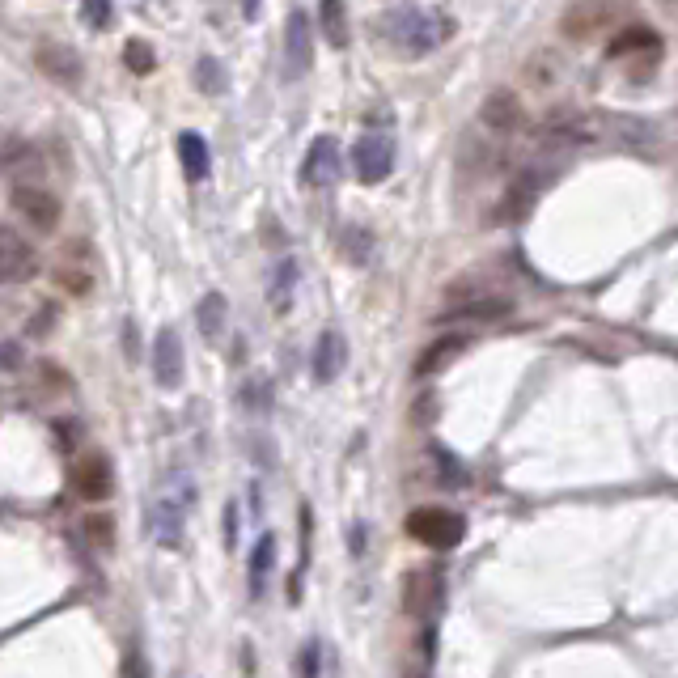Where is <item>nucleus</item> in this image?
<instances>
[{
  "instance_id": "f257e3e1",
  "label": "nucleus",
  "mask_w": 678,
  "mask_h": 678,
  "mask_svg": "<svg viewBox=\"0 0 678 678\" xmlns=\"http://www.w3.org/2000/svg\"><path fill=\"white\" fill-rule=\"evenodd\" d=\"M454 17L441 9H424V5H390L373 17V34L399 56H428L441 43L454 39Z\"/></svg>"
},
{
  "instance_id": "f03ea898",
  "label": "nucleus",
  "mask_w": 678,
  "mask_h": 678,
  "mask_svg": "<svg viewBox=\"0 0 678 678\" xmlns=\"http://www.w3.org/2000/svg\"><path fill=\"white\" fill-rule=\"evenodd\" d=\"M513 314V297L492 293L475 276L450 284V306L437 314V323H501Z\"/></svg>"
},
{
  "instance_id": "7ed1b4c3",
  "label": "nucleus",
  "mask_w": 678,
  "mask_h": 678,
  "mask_svg": "<svg viewBox=\"0 0 678 678\" xmlns=\"http://www.w3.org/2000/svg\"><path fill=\"white\" fill-rule=\"evenodd\" d=\"M195 501V488H191V479L183 475H174L170 479V488L157 496L153 509H149V530H153V539L157 547H183V534H187V509Z\"/></svg>"
},
{
  "instance_id": "20e7f679",
  "label": "nucleus",
  "mask_w": 678,
  "mask_h": 678,
  "mask_svg": "<svg viewBox=\"0 0 678 678\" xmlns=\"http://www.w3.org/2000/svg\"><path fill=\"white\" fill-rule=\"evenodd\" d=\"M407 534L416 543L433 547V551H454L462 539H467V517L458 509H445V505H420L407 513Z\"/></svg>"
},
{
  "instance_id": "39448f33",
  "label": "nucleus",
  "mask_w": 678,
  "mask_h": 678,
  "mask_svg": "<svg viewBox=\"0 0 678 678\" xmlns=\"http://www.w3.org/2000/svg\"><path fill=\"white\" fill-rule=\"evenodd\" d=\"M352 170L365 187H378L395 170V136L390 132H365L352 145Z\"/></svg>"
},
{
  "instance_id": "423d86ee",
  "label": "nucleus",
  "mask_w": 678,
  "mask_h": 678,
  "mask_svg": "<svg viewBox=\"0 0 678 678\" xmlns=\"http://www.w3.org/2000/svg\"><path fill=\"white\" fill-rule=\"evenodd\" d=\"M94 276H98V255L94 246L85 238H73L60 251V263H56V284L68 293V297H89L94 289Z\"/></svg>"
},
{
  "instance_id": "0eeeda50",
  "label": "nucleus",
  "mask_w": 678,
  "mask_h": 678,
  "mask_svg": "<svg viewBox=\"0 0 678 678\" xmlns=\"http://www.w3.org/2000/svg\"><path fill=\"white\" fill-rule=\"evenodd\" d=\"M9 200H13V212L34 229V234H51V229L60 225V212H64V208H60L56 195H51L47 187H39V183L13 187Z\"/></svg>"
},
{
  "instance_id": "6e6552de",
  "label": "nucleus",
  "mask_w": 678,
  "mask_h": 678,
  "mask_svg": "<svg viewBox=\"0 0 678 678\" xmlns=\"http://www.w3.org/2000/svg\"><path fill=\"white\" fill-rule=\"evenodd\" d=\"M34 68H39L47 81L64 85V89H77L85 81L81 56L68 43H60V39H39V43H34Z\"/></svg>"
},
{
  "instance_id": "1a4fd4ad",
  "label": "nucleus",
  "mask_w": 678,
  "mask_h": 678,
  "mask_svg": "<svg viewBox=\"0 0 678 678\" xmlns=\"http://www.w3.org/2000/svg\"><path fill=\"white\" fill-rule=\"evenodd\" d=\"M314 64V22L306 9H289L284 17V77L297 81L301 73H310Z\"/></svg>"
},
{
  "instance_id": "9d476101",
  "label": "nucleus",
  "mask_w": 678,
  "mask_h": 678,
  "mask_svg": "<svg viewBox=\"0 0 678 678\" xmlns=\"http://www.w3.org/2000/svg\"><path fill=\"white\" fill-rule=\"evenodd\" d=\"M73 492L89 505H102L115 492V475H111V458L106 454H81L73 462Z\"/></svg>"
},
{
  "instance_id": "9b49d317",
  "label": "nucleus",
  "mask_w": 678,
  "mask_h": 678,
  "mask_svg": "<svg viewBox=\"0 0 678 678\" xmlns=\"http://www.w3.org/2000/svg\"><path fill=\"white\" fill-rule=\"evenodd\" d=\"M153 378L162 390H178L187 378V352H183V339H178V331L162 327L153 339Z\"/></svg>"
},
{
  "instance_id": "f8f14e48",
  "label": "nucleus",
  "mask_w": 678,
  "mask_h": 678,
  "mask_svg": "<svg viewBox=\"0 0 678 678\" xmlns=\"http://www.w3.org/2000/svg\"><path fill=\"white\" fill-rule=\"evenodd\" d=\"M479 123L496 136H513L526 128V106L517 102V94H509V89H492L484 106H479Z\"/></svg>"
},
{
  "instance_id": "ddd939ff",
  "label": "nucleus",
  "mask_w": 678,
  "mask_h": 678,
  "mask_svg": "<svg viewBox=\"0 0 678 678\" xmlns=\"http://www.w3.org/2000/svg\"><path fill=\"white\" fill-rule=\"evenodd\" d=\"M0 272H5V284H22L39 272V255L34 246L17 234V229H0Z\"/></svg>"
},
{
  "instance_id": "4468645a",
  "label": "nucleus",
  "mask_w": 678,
  "mask_h": 678,
  "mask_svg": "<svg viewBox=\"0 0 678 678\" xmlns=\"http://www.w3.org/2000/svg\"><path fill=\"white\" fill-rule=\"evenodd\" d=\"M445 602V585L433 568H412V573L403 577V606L407 615H433L437 606Z\"/></svg>"
},
{
  "instance_id": "2eb2a0df",
  "label": "nucleus",
  "mask_w": 678,
  "mask_h": 678,
  "mask_svg": "<svg viewBox=\"0 0 678 678\" xmlns=\"http://www.w3.org/2000/svg\"><path fill=\"white\" fill-rule=\"evenodd\" d=\"M547 178L539 174V166H526V170H517L509 178V187H505V200H501V221H522L526 212L534 208V200H539V191H543Z\"/></svg>"
},
{
  "instance_id": "dca6fc26",
  "label": "nucleus",
  "mask_w": 678,
  "mask_h": 678,
  "mask_svg": "<svg viewBox=\"0 0 678 678\" xmlns=\"http://www.w3.org/2000/svg\"><path fill=\"white\" fill-rule=\"evenodd\" d=\"M339 178V140L335 136H314L301 162V183L306 187H331Z\"/></svg>"
},
{
  "instance_id": "f3484780",
  "label": "nucleus",
  "mask_w": 678,
  "mask_h": 678,
  "mask_svg": "<svg viewBox=\"0 0 678 678\" xmlns=\"http://www.w3.org/2000/svg\"><path fill=\"white\" fill-rule=\"evenodd\" d=\"M344 365H348V344H344V335H339V331H323V335L314 339V352H310L314 382H318V386L335 382L339 373H344Z\"/></svg>"
},
{
  "instance_id": "a211bd4d",
  "label": "nucleus",
  "mask_w": 678,
  "mask_h": 678,
  "mask_svg": "<svg viewBox=\"0 0 678 678\" xmlns=\"http://www.w3.org/2000/svg\"><path fill=\"white\" fill-rule=\"evenodd\" d=\"M467 331H454V335H441V339H433L420 356H416V378H433V373H441V369H450L462 352H467Z\"/></svg>"
},
{
  "instance_id": "6ab92c4d",
  "label": "nucleus",
  "mask_w": 678,
  "mask_h": 678,
  "mask_svg": "<svg viewBox=\"0 0 678 678\" xmlns=\"http://www.w3.org/2000/svg\"><path fill=\"white\" fill-rule=\"evenodd\" d=\"M636 51H640V56H645V51H649V56H662V39H657L653 26H628V30L619 34V39H611L606 56L623 60V56H636Z\"/></svg>"
},
{
  "instance_id": "aec40b11",
  "label": "nucleus",
  "mask_w": 678,
  "mask_h": 678,
  "mask_svg": "<svg viewBox=\"0 0 678 678\" xmlns=\"http://www.w3.org/2000/svg\"><path fill=\"white\" fill-rule=\"evenodd\" d=\"M606 22H611V9L606 5H573V9H564V17H560L568 39H590V34H598Z\"/></svg>"
},
{
  "instance_id": "412c9836",
  "label": "nucleus",
  "mask_w": 678,
  "mask_h": 678,
  "mask_svg": "<svg viewBox=\"0 0 678 678\" xmlns=\"http://www.w3.org/2000/svg\"><path fill=\"white\" fill-rule=\"evenodd\" d=\"M5 170H9V178H13V187H22L26 174H30V178L43 174V157H39V149H34V145H26V140L9 136V140H5Z\"/></svg>"
},
{
  "instance_id": "4be33fe9",
  "label": "nucleus",
  "mask_w": 678,
  "mask_h": 678,
  "mask_svg": "<svg viewBox=\"0 0 678 678\" xmlns=\"http://www.w3.org/2000/svg\"><path fill=\"white\" fill-rule=\"evenodd\" d=\"M297 280H301L297 259L284 255V259L272 267V280H267V297H272L276 314H289V310H293V289H297Z\"/></svg>"
},
{
  "instance_id": "5701e85b",
  "label": "nucleus",
  "mask_w": 678,
  "mask_h": 678,
  "mask_svg": "<svg viewBox=\"0 0 678 678\" xmlns=\"http://www.w3.org/2000/svg\"><path fill=\"white\" fill-rule=\"evenodd\" d=\"M178 162H183V174L191 183H200L212 170V153H208V140L200 132H183L178 136Z\"/></svg>"
},
{
  "instance_id": "b1692460",
  "label": "nucleus",
  "mask_w": 678,
  "mask_h": 678,
  "mask_svg": "<svg viewBox=\"0 0 678 678\" xmlns=\"http://www.w3.org/2000/svg\"><path fill=\"white\" fill-rule=\"evenodd\" d=\"M225 318H229V301H225V293H217V289L204 293V297H200V310H195V323H200L204 339H221Z\"/></svg>"
},
{
  "instance_id": "393cba45",
  "label": "nucleus",
  "mask_w": 678,
  "mask_h": 678,
  "mask_svg": "<svg viewBox=\"0 0 678 678\" xmlns=\"http://www.w3.org/2000/svg\"><path fill=\"white\" fill-rule=\"evenodd\" d=\"M335 246L348 255V263L365 267L369 251H373V234H369V229H361V225H344V229H339V238H335Z\"/></svg>"
},
{
  "instance_id": "a878e982",
  "label": "nucleus",
  "mask_w": 678,
  "mask_h": 678,
  "mask_svg": "<svg viewBox=\"0 0 678 678\" xmlns=\"http://www.w3.org/2000/svg\"><path fill=\"white\" fill-rule=\"evenodd\" d=\"M272 564H276V539L272 534H259V543L251 551V594L255 598L263 594V581H267V573H272Z\"/></svg>"
},
{
  "instance_id": "bb28decb",
  "label": "nucleus",
  "mask_w": 678,
  "mask_h": 678,
  "mask_svg": "<svg viewBox=\"0 0 678 678\" xmlns=\"http://www.w3.org/2000/svg\"><path fill=\"white\" fill-rule=\"evenodd\" d=\"M318 22H323V34L331 47H348V9L339 5V0H327V5L318 9Z\"/></svg>"
},
{
  "instance_id": "cd10ccee",
  "label": "nucleus",
  "mask_w": 678,
  "mask_h": 678,
  "mask_svg": "<svg viewBox=\"0 0 678 678\" xmlns=\"http://www.w3.org/2000/svg\"><path fill=\"white\" fill-rule=\"evenodd\" d=\"M123 64H128L136 77H149L153 68H157V56H153V47L145 39H128V43H123Z\"/></svg>"
},
{
  "instance_id": "c85d7f7f",
  "label": "nucleus",
  "mask_w": 678,
  "mask_h": 678,
  "mask_svg": "<svg viewBox=\"0 0 678 678\" xmlns=\"http://www.w3.org/2000/svg\"><path fill=\"white\" fill-rule=\"evenodd\" d=\"M85 539L102 551H111L115 547V517L111 513H89L85 517Z\"/></svg>"
},
{
  "instance_id": "c756f323",
  "label": "nucleus",
  "mask_w": 678,
  "mask_h": 678,
  "mask_svg": "<svg viewBox=\"0 0 678 678\" xmlns=\"http://www.w3.org/2000/svg\"><path fill=\"white\" fill-rule=\"evenodd\" d=\"M195 85H200L204 94H225V68H221V60L204 56L200 64H195Z\"/></svg>"
},
{
  "instance_id": "7c9ffc66",
  "label": "nucleus",
  "mask_w": 678,
  "mask_h": 678,
  "mask_svg": "<svg viewBox=\"0 0 678 678\" xmlns=\"http://www.w3.org/2000/svg\"><path fill=\"white\" fill-rule=\"evenodd\" d=\"M242 403L251 407V412H267V407H272V382L246 378V382H242Z\"/></svg>"
},
{
  "instance_id": "2f4dec72",
  "label": "nucleus",
  "mask_w": 678,
  "mask_h": 678,
  "mask_svg": "<svg viewBox=\"0 0 678 678\" xmlns=\"http://www.w3.org/2000/svg\"><path fill=\"white\" fill-rule=\"evenodd\" d=\"M297 674L301 678L323 674V645H318V640H306V649H301V657H297Z\"/></svg>"
},
{
  "instance_id": "473e14b6",
  "label": "nucleus",
  "mask_w": 678,
  "mask_h": 678,
  "mask_svg": "<svg viewBox=\"0 0 678 678\" xmlns=\"http://www.w3.org/2000/svg\"><path fill=\"white\" fill-rule=\"evenodd\" d=\"M556 64H560V60L551 56V51H543L539 60H530V68H526V73H530V81H534V85L543 89V85H556V77H560V73H556Z\"/></svg>"
},
{
  "instance_id": "72a5a7b5",
  "label": "nucleus",
  "mask_w": 678,
  "mask_h": 678,
  "mask_svg": "<svg viewBox=\"0 0 678 678\" xmlns=\"http://www.w3.org/2000/svg\"><path fill=\"white\" fill-rule=\"evenodd\" d=\"M111 17H115V9L106 5V0H85V5H81V22L85 26H106Z\"/></svg>"
},
{
  "instance_id": "f704fd0d",
  "label": "nucleus",
  "mask_w": 678,
  "mask_h": 678,
  "mask_svg": "<svg viewBox=\"0 0 678 678\" xmlns=\"http://www.w3.org/2000/svg\"><path fill=\"white\" fill-rule=\"evenodd\" d=\"M123 678H153L149 657L140 649H128V657H123Z\"/></svg>"
},
{
  "instance_id": "c9c22d12",
  "label": "nucleus",
  "mask_w": 678,
  "mask_h": 678,
  "mask_svg": "<svg viewBox=\"0 0 678 678\" xmlns=\"http://www.w3.org/2000/svg\"><path fill=\"white\" fill-rule=\"evenodd\" d=\"M225 547L229 551L238 547V496H229L225 501Z\"/></svg>"
},
{
  "instance_id": "e433bc0d",
  "label": "nucleus",
  "mask_w": 678,
  "mask_h": 678,
  "mask_svg": "<svg viewBox=\"0 0 678 678\" xmlns=\"http://www.w3.org/2000/svg\"><path fill=\"white\" fill-rule=\"evenodd\" d=\"M352 551H356V556L365 551V526H352Z\"/></svg>"
},
{
  "instance_id": "4c0bfd02",
  "label": "nucleus",
  "mask_w": 678,
  "mask_h": 678,
  "mask_svg": "<svg viewBox=\"0 0 678 678\" xmlns=\"http://www.w3.org/2000/svg\"><path fill=\"white\" fill-rule=\"evenodd\" d=\"M5 365H9V369L17 365V344H9V348H5Z\"/></svg>"
}]
</instances>
